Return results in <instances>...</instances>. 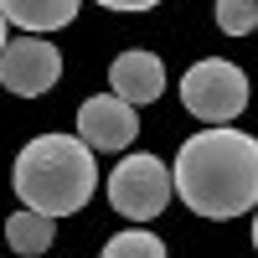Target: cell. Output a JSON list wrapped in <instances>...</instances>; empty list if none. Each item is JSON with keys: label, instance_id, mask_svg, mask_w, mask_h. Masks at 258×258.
I'll list each match as a JSON object with an SVG mask.
<instances>
[{"label": "cell", "instance_id": "6da1fadb", "mask_svg": "<svg viewBox=\"0 0 258 258\" xmlns=\"http://www.w3.org/2000/svg\"><path fill=\"white\" fill-rule=\"evenodd\" d=\"M170 191L197 212V217L227 222L258 207V140L238 129H202L191 135L170 170Z\"/></svg>", "mask_w": 258, "mask_h": 258}, {"label": "cell", "instance_id": "7a4b0ae2", "mask_svg": "<svg viewBox=\"0 0 258 258\" xmlns=\"http://www.w3.org/2000/svg\"><path fill=\"white\" fill-rule=\"evenodd\" d=\"M11 186L26 212L41 217H73V212L88 207L93 186H98V165L93 150L73 140V135H36L11 165Z\"/></svg>", "mask_w": 258, "mask_h": 258}, {"label": "cell", "instance_id": "3957f363", "mask_svg": "<svg viewBox=\"0 0 258 258\" xmlns=\"http://www.w3.org/2000/svg\"><path fill=\"white\" fill-rule=\"evenodd\" d=\"M181 103L197 119H207L212 129L232 124L248 109V73L238 62H227V57H202V62H191L186 78H181Z\"/></svg>", "mask_w": 258, "mask_h": 258}, {"label": "cell", "instance_id": "277c9868", "mask_svg": "<svg viewBox=\"0 0 258 258\" xmlns=\"http://www.w3.org/2000/svg\"><path fill=\"white\" fill-rule=\"evenodd\" d=\"M109 207L119 212V217L129 222H150V217H160L165 202L176 197L170 191V170L160 155H145V150H135V155H124L114 165V176H109Z\"/></svg>", "mask_w": 258, "mask_h": 258}, {"label": "cell", "instance_id": "5b68a950", "mask_svg": "<svg viewBox=\"0 0 258 258\" xmlns=\"http://www.w3.org/2000/svg\"><path fill=\"white\" fill-rule=\"evenodd\" d=\"M62 78V52L52 47L47 36H21V41H6L0 52V88L16 93V98H41L52 93Z\"/></svg>", "mask_w": 258, "mask_h": 258}, {"label": "cell", "instance_id": "8992f818", "mask_svg": "<svg viewBox=\"0 0 258 258\" xmlns=\"http://www.w3.org/2000/svg\"><path fill=\"white\" fill-rule=\"evenodd\" d=\"M78 140L88 145V150H129L140 140V109H129L124 98H114V93H98V98H88L78 109Z\"/></svg>", "mask_w": 258, "mask_h": 258}, {"label": "cell", "instance_id": "52a82bcc", "mask_svg": "<svg viewBox=\"0 0 258 258\" xmlns=\"http://www.w3.org/2000/svg\"><path fill=\"white\" fill-rule=\"evenodd\" d=\"M109 78H114V98H124L129 109H140V103H155L160 98V88H165V68H160V57L155 52H119L114 57V68H109Z\"/></svg>", "mask_w": 258, "mask_h": 258}, {"label": "cell", "instance_id": "ba28073f", "mask_svg": "<svg viewBox=\"0 0 258 258\" xmlns=\"http://www.w3.org/2000/svg\"><path fill=\"white\" fill-rule=\"evenodd\" d=\"M0 16H6V26H21L26 36H41V31L73 26L78 0H0Z\"/></svg>", "mask_w": 258, "mask_h": 258}, {"label": "cell", "instance_id": "9c48e42d", "mask_svg": "<svg viewBox=\"0 0 258 258\" xmlns=\"http://www.w3.org/2000/svg\"><path fill=\"white\" fill-rule=\"evenodd\" d=\"M52 238H57V227H52V217H41V212H26V207H21L16 217L6 222V243H11L21 258L47 253V248H52Z\"/></svg>", "mask_w": 258, "mask_h": 258}, {"label": "cell", "instance_id": "30bf717a", "mask_svg": "<svg viewBox=\"0 0 258 258\" xmlns=\"http://www.w3.org/2000/svg\"><path fill=\"white\" fill-rule=\"evenodd\" d=\"M103 258H165V243L155 232H145V227H129V232L103 243Z\"/></svg>", "mask_w": 258, "mask_h": 258}, {"label": "cell", "instance_id": "8fae6325", "mask_svg": "<svg viewBox=\"0 0 258 258\" xmlns=\"http://www.w3.org/2000/svg\"><path fill=\"white\" fill-rule=\"evenodd\" d=\"M217 26L227 36H248L258 26V0H217Z\"/></svg>", "mask_w": 258, "mask_h": 258}, {"label": "cell", "instance_id": "7c38bea8", "mask_svg": "<svg viewBox=\"0 0 258 258\" xmlns=\"http://www.w3.org/2000/svg\"><path fill=\"white\" fill-rule=\"evenodd\" d=\"M98 6H109V11H155L160 0H98Z\"/></svg>", "mask_w": 258, "mask_h": 258}, {"label": "cell", "instance_id": "4fadbf2b", "mask_svg": "<svg viewBox=\"0 0 258 258\" xmlns=\"http://www.w3.org/2000/svg\"><path fill=\"white\" fill-rule=\"evenodd\" d=\"M0 52H6V16H0Z\"/></svg>", "mask_w": 258, "mask_h": 258}, {"label": "cell", "instance_id": "5bb4252c", "mask_svg": "<svg viewBox=\"0 0 258 258\" xmlns=\"http://www.w3.org/2000/svg\"><path fill=\"white\" fill-rule=\"evenodd\" d=\"M253 248H258V217H253Z\"/></svg>", "mask_w": 258, "mask_h": 258}]
</instances>
